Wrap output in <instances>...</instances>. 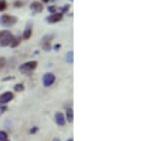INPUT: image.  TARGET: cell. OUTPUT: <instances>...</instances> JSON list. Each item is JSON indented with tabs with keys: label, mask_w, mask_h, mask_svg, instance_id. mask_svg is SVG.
<instances>
[{
	"label": "cell",
	"mask_w": 150,
	"mask_h": 141,
	"mask_svg": "<svg viewBox=\"0 0 150 141\" xmlns=\"http://www.w3.org/2000/svg\"><path fill=\"white\" fill-rule=\"evenodd\" d=\"M15 39V36L9 30H2L0 32V47H11L12 41Z\"/></svg>",
	"instance_id": "6da1fadb"
},
{
	"label": "cell",
	"mask_w": 150,
	"mask_h": 141,
	"mask_svg": "<svg viewBox=\"0 0 150 141\" xmlns=\"http://www.w3.org/2000/svg\"><path fill=\"white\" fill-rule=\"evenodd\" d=\"M38 68V62H35V60H32V62H26V63H23V65L20 66V71L24 74H30V72H33L35 69Z\"/></svg>",
	"instance_id": "7a4b0ae2"
},
{
	"label": "cell",
	"mask_w": 150,
	"mask_h": 141,
	"mask_svg": "<svg viewBox=\"0 0 150 141\" xmlns=\"http://www.w3.org/2000/svg\"><path fill=\"white\" fill-rule=\"evenodd\" d=\"M17 21H18V18L14 17V15H3L2 18H0V24H2V26H6V27L14 26Z\"/></svg>",
	"instance_id": "3957f363"
},
{
	"label": "cell",
	"mask_w": 150,
	"mask_h": 141,
	"mask_svg": "<svg viewBox=\"0 0 150 141\" xmlns=\"http://www.w3.org/2000/svg\"><path fill=\"white\" fill-rule=\"evenodd\" d=\"M54 81H56V75H54L53 72H47V74L44 75V86H45V87L53 86Z\"/></svg>",
	"instance_id": "277c9868"
},
{
	"label": "cell",
	"mask_w": 150,
	"mask_h": 141,
	"mask_svg": "<svg viewBox=\"0 0 150 141\" xmlns=\"http://www.w3.org/2000/svg\"><path fill=\"white\" fill-rule=\"evenodd\" d=\"M12 98H14V93H12V92H5V93H2V95H0V105L8 104L9 101H12Z\"/></svg>",
	"instance_id": "5b68a950"
},
{
	"label": "cell",
	"mask_w": 150,
	"mask_h": 141,
	"mask_svg": "<svg viewBox=\"0 0 150 141\" xmlns=\"http://www.w3.org/2000/svg\"><path fill=\"white\" fill-rule=\"evenodd\" d=\"M54 38V35L51 33V35H47V36H44V39H42V42H41V45H42V50H45V51H48L50 48V42H51V39Z\"/></svg>",
	"instance_id": "8992f818"
},
{
	"label": "cell",
	"mask_w": 150,
	"mask_h": 141,
	"mask_svg": "<svg viewBox=\"0 0 150 141\" xmlns=\"http://www.w3.org/2000/svg\"><path fill=\"white\" fill-rule=\"evenodd\" d=\"M62 18H63V15L62 14H51L50 17H47V23L48 24H56V23H59V21H62Z\"/></svg>",
	"instance_id": "52a82bcc"
},
{
	"label": "cell",
	"mask_w": 150,
	"mask_h": 141,
	"mask_svg": "<svg viewBox=\"0 0 150 141\" xmlns=\"http://www.w3.org/2000/svg\"><path fill=\"white\" fill-rule=\"evenodd\" d=\"M56 123H57L59 126H63V125L66 123V120H65V114H62L60 111H57V113H56Z\"/></svg>",
	"instance_id": "ba28073f"
},
{
	"label": "cell",
	"mask_w": 150,
	"mask_h": 141,
	"mask_svg": "<svg viewBox=\"0 0 150 141\" xmlns=\"http://www.w3.org/2000/svg\"><path fill=\"white\" fill-rule=\"evenodd\" d=\"M30 8H32V11H33V12H38V14L44 11V6H42V3H41V2H33V3L30 5Z\"/></svg>",
	"instance_id": "9c48e42d"
},
{
	"label": "cell",
	"mask_w": 150,
	"mask_h": 141,
	"mask_svg": "<svg viewBox=\"0 0 150 141\" xmlns=\"http://www.w3.org/2000/svg\"><path fill=\"white\" fill-rule=\"evenodd\" d=\"M30 36H32V23L26 26V30L23 32V39H29Z\"/></svg>",
	"instance_id": "30bf717a"
},
{
	"label": "cell",
	"mask_w": 150,
	"mask_h": 141,
	"mask_svg": "<svg viewBox=\"0 0 150 141\" xmlns=\"http://www.w3.org/2000/svg\"><path fill=\"white\" fill-rule=\"evenodd\" d=\"M65 120L66 122H72L74 120V113H72V110L68 107V110H66V114H65Z\"/></svg>",
	"instance_id": "8fae6325"
},
{
	"label": "cell",
	"mask_w": 150,
	"mask_h": 141,
	"mask_svg": "<svg viewBox=\"0 0 150 141\" xmlns=\"http://www.w3.org/2000/svg\"><path fill=\"white\" fill-rule=\"evenodd\" d=\"M0 141H8V134L5 131H0Z\"/></svg>",
	"instance_id": "7c38bea8"
},
{
	"label": "cell",
	"mask_w": 150,
	"mask_h": 141,
	"mask_svg": "<svg viewBox=\"0 0 150 141\" xmlns=\"http://www.w3.org/2000/svg\"><path fill=\"white\" fill-rule=\"evenodd\" d=\"M72 59H74L72 51H68V54H66V62H68V63H72Z\"/></svg>",
	"instance_id": "4fadbf2b"
},
{
	"label": "cell",
	"mask_w": 150,
	"mask_h": 141,
	"mask_svg": "<svg viewBox=\"0 0 150 141\" xmlns=\"http://www.w3.org/2000/svg\"><path fill=\"white\" fill-rule=\"evenodd\" d=\"M6 2H5V0H0V12H2V11H5L6 9Z\"/></svg>",
	"instance_id": "5bb4252c"
},
{
	"label": "cell",
	"mask_w": 150,
	"mask_h": 141,
	"mask_svg": "<svg viewBox=\"0 0 150 141\" xmlns=\"http://www.w3.org/2000/svg\"><path fill=\"white\" fill-rule=\"evenodd\" d=\"M5 65H6V59L5 57H0V69H3Z\"/></svg>",
	"instance_id": "9a60e30c"
},
{
	"label": "cell",
	"mask_w": 150,
	"mask_h": 141,
	"mask_svg": "<svg viewBox=\"0 0 150 141\" xmlns=\"http://www.w3.org/2000/svg\"><path fill=\"white\" fill-rule=\"evenodd\" d=\"M18 44H20V39H18V38H15V39H14V41H12V44H11V47H12V48H15V47H18Z\"/></svg>",
	"instance_id": "2e32d148"
},
{
	"label": "cell",
	"mask_w": 150,
	"mask_h": 141,
	"mask_svg": "<svg viewBox=\"0 0 150 141\" xmlns=\"http://www.w3.org/2000/svg\"><path fill=\"white\" fill-rule=\"evenodd\" d=\"M23 89H24V86H23V84H17V86H15V92H21Z\"/></svg>",
	"instance_id": "e0dca14e"
},
{
	"label": "cell",
	"mask_w": 150,
	"mask_h": 141,
	"mask_svg": "<svg viewBox=\"0 0 150 141\" xmlns=\"http://www.w3.org/2000/svg\"><path fill=\"white\" fill-rule=\"evenodd\" d=\"M48 11L51 12V14H56V6H50V8H48Z\"/></svg>",
	"instance_id": "ac0fdd59"
},
{
	"label": "cell",
	"mask_w": 150,
	"mask_h": 141,
	"mask_svg": "<svg viewBox=\"0 0 150 141\" xmlns=\"http://www.w3.org/2000/svg\"><path fill=\"white\" fill-rule=\"evenodd\" d=\"M5 111H6V107H5V105H0V114L5 113Z\"/></svg>",
	"instance_id": "d6986e66"
},
{
	"label": "cell",
	"mask_w": 150,
	"mask_h": 141,
	"mask_svg": "<svg viewBox=\"0 0 150 141\" xmlns=\"http://www.w3.org/2000/svg\"><path fill=\"white\" fill-rule=\"evenodd\" d=\"M36 131H38V128H32V129H30V132H32V134H35Z\"/></svg>",
	"instance_id": "ffe728a7"
},
{
	"label": "cell",
	"mask_w": 150,
	"mask_h": 141,
	"mask_svg": "<svg viewBox=\"0 0 150 141\" xmlns=\"http://www.w3.org/2000/svg\"><path fill=\"white\" fill-rule=\"evenodd\" d=\"M53 141H60V140H59V138H54V140H53Z\"/></svg>",
	"instance_id": "44dd1931"
},
{
	"label": "cell",
	"mask_w": 150,
	"mask_h": 141,
	"mask_svg": "<svg viewBox=\"0 0 150 141\" xmlns=\"http://www.w3.org/2000/svg\"><path fill=\"white\" fill-rule=\"evenodd\" d=\"M68 141H72V140H68Z\"/></svg>",
	"instance_id": "7402d4cb"
}]
</instances>
